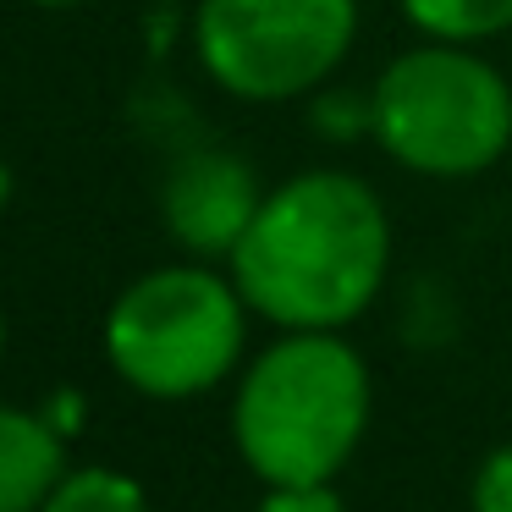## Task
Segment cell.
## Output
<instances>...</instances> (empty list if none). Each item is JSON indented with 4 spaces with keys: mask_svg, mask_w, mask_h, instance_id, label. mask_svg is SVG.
<instances>
[{
    "mask_svg": "<svg viewBox=\"0 0 512 512\" xmlns=\"http://www.w3.org/2000/svg\"><path fill=\"white\" fill-rule=\"evenodd\" d=\"M391 265L386 204L353 171H303L265 193L232 248V281L281 331H342L375 303Z\"/></svg>",
    "mask_w": 512,
    "mask_h": 512,
    "instance_id": "1",
    "label": "cell"
},
{
    "mask_svg": "<svg viewBox=\"0 0 512 512\" xmlns=\"http://www.w3.org/2000/svg\"><path fill=\"white\" fill-rule=\"evenodd\" d=\"M369 424V369L336 331H287L232 402L243 463L265 485H325Z\"/></svg>",
    "mask_w": 512,
    "mask_h": 512,
    "instance_id": "2",
    "label": "cell"
},
{
    "mask_svg": "<svg viewBox=\"0 0 512 512\" xmlns=\"http://www.w3.org/2000/svg\"><path fill=\"white\" fill-rule=\"evenodd\" d=\"M369 133L419 177H474L512 144V89L474 50L435 39L375 78Z\"/></svg>",
    "mask_w": 512,
    "mask_h": 512,
    "instance_id": "3",
    "label": "cell"
},
{
    "mask_svg": "<svg viewBox=\"0 0 512 512\" xmlns=\"http://www.w3.org/2000/svg\"><path fill=\"white\" fill-rule=\"evenodd\" d=\"M243 292L204 265L138 276L105 314V358L133 391L182 402L221 386L243 353Z\"/></svg>",
    "mask_w": 512,
    "mask_h": 512,
    "instance_id": "4",
    "label": "cell"
},
{
    "mask_svg": "<svg viewBox=\"0 0 512 512\" xmlns=\"http://www.w3.org/2000/svg\"><path fill=\"white\" fill-rule=\"evenodd\" d=\"M358 0H204L193 50L237 100H298L347 61Z\"/></svg>",
    "mask_w": 512,
    "mask_h": 512,
    "instance_id": "5",
    "label": "cell"
},
{
    "mask_svg": "<svg viewBox=\"0 0 512 512\" xmlns=\"http://www.w3.org/2000/svg\"><path fill=\"white\" fill-rule=\"evenodd\" d=\"M259 204V177L248 160L226 155V149H193L166 171L160 188V215L166 232L177 237L188 254H232L243 232L254 226Z\"/></svg>",
    "mask_w": 512,
    "mask_h": 512,
    "instance_id": "6",
    "label": "cell"
},
{
    "mask_svg": "<svg viewBox=\"0 0 512 512\" xmlns=\"http://www.w3.org/2000/svg\"><path fill=\"white\" fill-rule=\"evenodd\" d=\"M67 474V435L45 413L0 402V512H39L56 479Z\"/></svg>",
    "mask_w": 512,
    "mask_h": 512,
    "instance_id": "7",
    "label": "cell"
},
{
    "mask_svg": "<svg viewBox=\"0 0 512 512\" xmlns=\"http://www.w3.org/2000/svg\"><path fill=\"white\" fill-rule=\"evenodd\" d=\"M402 17L441 45H479L512 28V0H402Z\"/></svg>",
    "mask_w": 512,
    "mask_h": 512,
    "instance_id": "8",
    "label": "cell"
},
{
    "mask_svg": "<svg viewBox=\"0 0 512 512\" xmlns=\"http://www.w3.org/2000/svg\"><path fill=\"white\" fill-rule=\"evenodd\" d=\"M39 512H149V496L122 468H67Z\"/></svg>",
    "mask_w": 512,
    "mask_h": 512,
    "instance_id": "9",
    "label": "cell"
},
{
    "mask_svg": "<svg viewBox=\"0 0 512 512\" xmlns=\"http://www.w3.org/2000/svg\"><path fill=\"white\" fill-rule=\"evenodd\" d=\"M474 512H512V446H496V452L479 463Z\"/></svg>",
    "mask_w": 512,
    "mask_h": 512,
    "instance_id": "10",
    "label": "cell"
},
{
    "mask_svg": "<svg viewBox=\"0 0 512 512\" xmlns=\"http://www.w3.org/2000/svg\"><path fill=\"white\" fill-rule=\"evenodd\" d=\"M259 512H347V507L325 479V485H270Z\"/></svg>",
    "mask_w": 512,
    "mask_h": 512,
    "instance_id": "11",
    "label": "cell"
},
{
    "mask_svg": "<svg viewBox=\"0 0 512 512\" xmlns=\"http://www.w3.org/2000/svg\"><path fill=\"white\" fill-rule=\"evenodd\" d=\"M314 127H325V133H336V138L369 133V100H358V94H325V100L314 105Z\"/></svg>",
    "mask_w": 512,
    "mask_h": 512,
    "instance_id": "12",
    "label": "cell"
},
{
    "mask_svg": "<svg viewBox=\"0 0 512 512\" xmlns=\"http://www.w3.org/2000/svg\"><path fill=\"white\" fill-rule=\"evenodd\" d=\"M45 419H50V430H56V435H78V430H83V397H78V391H61V397H50Z\"/></svg>",
    "mask_w": 512,
    "mask_h": 512,
    "instance_id": "13",
    "label": "cell"
},
{
    "mask_svg": "<svg viewBox=\"0 0 512 512\" xmlns=\"http://www.w3.org/2000/svg\"><path fill=\"white\" fill-rule=\"evenodd\" d=\"M34 6H83V0H34Z\"/></svg>",
    "mask_w": 512,
    "mask_h": 512,
    "instance_id": "14",
    "label": "cell"
},
{
    "mask_svg": "<svg viewBox=\"0 0 512 512\" xmlns=\"http://www.w3.org/2000/svg\"><path fill=\"white\" fill-rule=\"evenodd\" d=\"M0 347H6V320H0Z\"/></svg>",
    "mask_w": 512,
    "mask_h": 512,
    "instance_id": "15",
    "label": "cell"
},
{
    "mask_svg": "<svg viewBox=\"0 0 512 512\" xmlns=\"http://www.w3.org/2000/svg\"><path fill=\"white\" fill-rule=\"evenodd\" d=\"M0 193H6V171H0Z\"/></svg>",
    "mask_w": 512,
    "mask_h": 512,
    "instance_id": "16",
    "label": "cell"
}]
</instances>
